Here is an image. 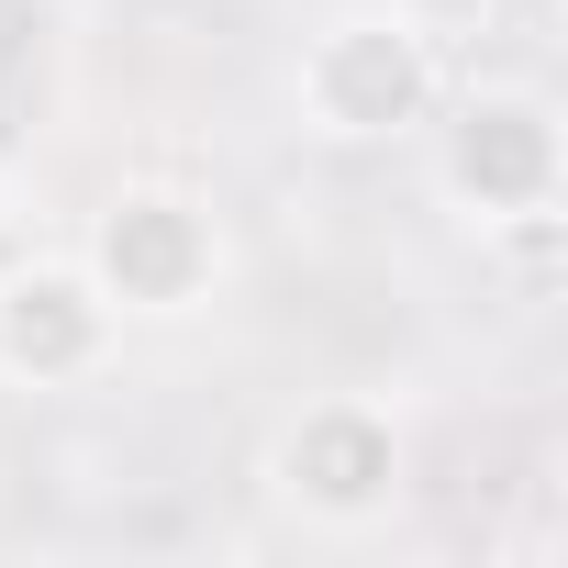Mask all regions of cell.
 <instances>
[{"instance_id":"obj_6","label":"cell","mask_w":568,"mask_h":568,"mask_svg":"<svg viewBox=\"0 0 568 568\" xmlns=\"http://www.w3.org/2000/svg\"><path fill=\"white\" fill-rule=\"evenodd\" d=\"M413 12H424V23L446 34V23H490V12H501V0H413Z\"/></svg>"},{"instance_id":"obj_2","label":"cell","mask_w":568,"mask_h":568,"mask_svg":"<svg viewBox=\"0 0 568 568\" xmlns=\"http://www.w3.org/2000/svg\"><path fill=\"white\" fill-rule=\"evenodd\" d=\"M424 168H435V201L446 223H468L479 245L524 234V223H557L568 201V123L535 79H479V90H446L435 123H424Z\"/></svg>"},{"instance_id":"obj_3","label":"cell","mask_w":568,"mask_h":568,"mask_svg":"<svg viewBox=\"0 0 568 568\" xmlns=\"http://www.w3.org/2000/svg\"><path fill=\"white\" fill-rule=\"evenodd\" d=\"M256 479H267V501L291 513L302 535L357 546V535L402 524V501H413V435H402V413L379 390H313L302 413H278Z\"/></svg>"},{"instance_id":"obj_1","label":"cell","mask_w":568,"mask_h":568,"mask_svg":"<svg viewBox=\"0 0 568 568\" xmlns=\"http://www.w3.org/2000/svg\"><path fill=\"white\" fill-rule=\"evenodd\" d=\"M446 34L413 12V0H346L324 12L291 57V123L335 156H368V145H413L446 101Z\"/></svg>"},{"instance_id":"obj_4","label":"cell","mask_w":568,"mask_h":568,"mask_svg":"<svg viewBox=\"0 0 568 568\" xmlns=\"http://www.w3.org/2000/svg\"><path fill=\"white\" fill-rule=\"evenodd\" d=\"M79 267L101 278V302H112L123 324H190V313L223 302L234 234H223V212H212L190 179H123V190L90 201Z\"/></svg>"},{"instance_id":"obj_5","label":"cell","mask_w":568,"mask_h":568,"mask_svg":"<svg viewBox=\"0 0 568 568\" xmlns=\"http://www.w3.org/2000/svg\"><path fill=\"white\" fill-rule=\"evenodd\" d=\"M123 357V313L101 302V278L79 245H12L0 256V390H90Z\"/></svg>"}]
</instances>
